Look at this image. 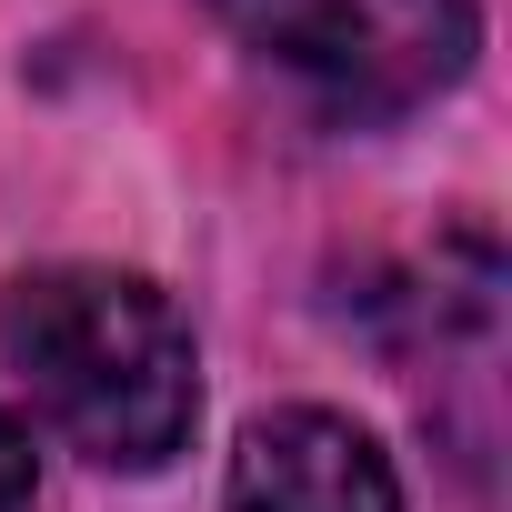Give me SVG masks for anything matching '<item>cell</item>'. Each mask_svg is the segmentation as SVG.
Listing matches in <instances>:
<instances>
[{
	"label": "cell",
	"mask_w": 512,
	"mask_h": 512,
	"mask_svg": "<svg viewBox=\"0 0 512 512\" xmlns=\"http://www.w3.org/2000/svg\"><path fill=\"white\" fill-rule=\"evenodd\" d=\"M0 362L71 452H91L111 472L171 462L201 412L191 322L171 312L161 282L101 272V262L21 272L0 292Z\"/></svg>",
	"instance_id": "1"
},
{
	"label": "cell",
	"mask_w": 512,
	"mask_h": 512,
	"mask_svg": "<svg viewBox=\"0 0 512 512\" xmlns=\"http://www.w3.org/2000/svg\"><path fill=\"white\" fill-rule=\"evenodd\" d=\"M211 11L352 121L442 101L472 71V31H482L472 0H211Z\"/></svg>",
	"instance_id": "2"
},
{
	"label": "cell",
	"mask_w": 512,
	"mask_h": 512,
	"mask_svg": "<svg viewBox=\"0 0 512 512\" xmlns=\"http://www.w3.org/2000/svg\"><path fill=\"white\" fill-rule=\"evenodd\" d=\"M231 512H402L382 442L342 412H262L231 452Z\"/></svg>",
	"instance_id": "3"
},
{
	"label": "cell",
	"mask_w": 512,
	"mask_h": 512,
	"mask_svg": "<svg viewBox=\"0 0 512 512\" xmlns=\"http://www.w3.org/2000/svg\"><path fill=\"white\" fill-rule=\"evenodd\" d=\"M41 502V462H31V432L0 412V512H31Z\"/></svg>",
	"instance_id": "4"
}]
</instances>
